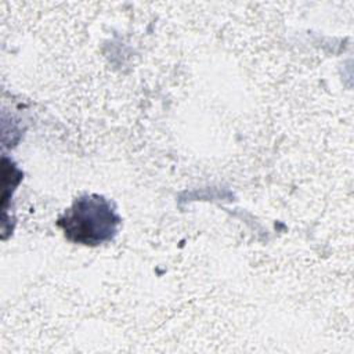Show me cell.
Listing matches in <instances>:
<instances>
[{
    "label": "cell",
    "mask_w": 354,
    "mask_h": 354,
    "mask_svg": "<svg viewBox=\"0 0 354 354\" xmlns=\"http://www.w3.org/2000/svg\"><path fill=\"white\" fill-rule=\"evenodd\" d=\"M119 224L120 217L112 203L95 194L77 198L58 220L69 241L90 246L111 241Z\"/></svg>",
    "instance_id": "obj_1"
}]
</instances>
